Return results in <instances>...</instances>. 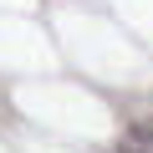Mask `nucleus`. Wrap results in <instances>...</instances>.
<instances>
[{
  "instance_id": "obj_1",
  "label": "nucleus",
  "mask_w": 153,
  "mask_h": 153,
  "mask_svg": "<svg viewBox=\"0 0 153 153\" xmlns=\"http://www.w3.org/2000/svg\"><path fill=\"white\" fill-rule=\"evenodd\" d=\"M117 153H153V143H143V133H128V143Z\"/></svg>"
}]
</instances>
